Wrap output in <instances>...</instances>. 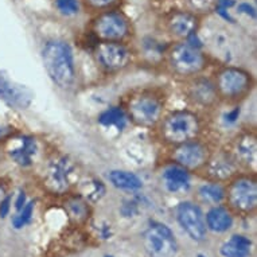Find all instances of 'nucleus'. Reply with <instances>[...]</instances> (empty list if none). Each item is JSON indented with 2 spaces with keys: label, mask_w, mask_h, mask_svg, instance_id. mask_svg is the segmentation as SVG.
<instances>
[{
  "label": "nucleus",
  "mask_w": 257,
  "mask_h": 257,
  "mask_svg": "<svg viewBox=\"0 0 257 257\" xmlns=\"http://www.w3.org/2000/svg\"><path fill=\"white\" fill-rule=\"evenodd\" d=\"M253 241L250 237L236 233L219 246L221 257H252Z\"/></svg>",
  "instance_id": "22"
},
{
  "label": "nucleus",
  "mask_w": 257,
  "mask_h": 257,
  "mask_svg": "<svg viewBox=\"0 0 257 257\" xmlns=\"http://www.w3.org/2000/svg\"><path fill=\"white\" fill-rule=\"evenodd\" d=\"M197 257H206V256H205V254H202V253H198V254H197Z\"/></svg>",
  "instance_id": "40"
},
{
  "label": "nucleus",
  "mask_w": 257,
  "mask_h": 257,
  "mask_svg": "<svg viewBox=\"0 0 257 257\" xmlns=\"http://www.w3.org/2000/svg\"><path fill=\"white\" fill-rule=\"evenodd\" d=\"M170 93L162 85H144L124 93L120 105L125 110L128 121L136 128L155 130L167 112Z\"/></svg>",
  "instance_id": "1"
},
{
  "label": "nucleus",
  "mask_w": 257,
  "mask_h": 257,
  "mask_svg": "<svg viewBox=\"0 0 257 257\" xmlns=\"http://www.w3.org/2000/svg\"><path fill=\"white\" fill-rule=\"evenodd\" d=\"M217 3L218 0H183V9L205 19L215 13Z\"/></svg>",
  "instance_id": "26"
},
{
  "label": "nucleus",
  "mask_w": 257,
  "mask_h": 257,
  "mask_svg": "<svg viewBox=\"0 0 257 257\" xmlns=\"http://www.w3.org/2000/svg\"><path fill=\"white\" fill-rule=\"evenodd\" d=\"M205 222H206L207 230L217 233V234H222L233 228L234 214L229 210V207L225 203L214 205L209 207V210L206 211Z\"/></svg>",
  "instance_id": "21"
},
{
  "label": "nucleus",
  "mask_w": 257,
  "mask_h": 257,
  "mask_svg": "<svg viewBox=\"0 0 257 257\" xmlns=\"http://www.w3.org/2000/svg\"><path fill=\"white\" fill-rule=\"evenodd\" d=\"M240 171V167L236 165V162L232 159V156L229 155L226 150L222 146H217L198 177L201 179L226 183Z\"/></svg>",
  "instance_id": "17"
},
{
  "label": "nucleus",
  "mask_w": 257,
  "mask_h": 257,
  "mask_svg": "<svg viewBox=\"0 0 257 257\" xmlns=\"http://www.w3.org/2000/svg\"><path fill=\"white\" fill-rule=\"evenodd\" d=\"M86 30L94 42L134 43L136 38L135 23L122 9H112L90 15Z\"/></svg>",
  "instance_id": "7"
},
{
  "label": "nucleus",
  "mask_w": 257,
  "mask_h": 257,
  "mask_svg": "<svg viewBox=\"0 0 257 257\" xmlns=\"http://www.w3.org/2000/svg\"><path fill=\"white\" fill-rule=\"evenodd\" d=\"M108 181L114 189L136 193L143 189V179L128 170H112L108 173Z\"/></svg>",
  "instance_id": "24"
},
{
  "label": "nucleus",
  "mask_w": 257,
  "mask_h": 257,
  "mask_svg": "<svg viewBox=\"0 0 257 257\" xmlns=\"http://www.w3.org/2000/svg\"><path fill=\"white\" fill-rule=\"evenodd\" d=\"M150 3H156V5H160V3H165L166 0H148Z\"/></svg>",
  "instance_id": "38"
},
{
  "label": "nucleus",
  "mask_w": 257,
  "mask_h": 257,
  "mask_svg": "<svg viewBox=\"0 0 257 257\" xmlns=\"http://www.w3.org/2000/svg\"><path fill=\"white\" fill-rule=\"evenodd\" d=\"M11 205H13V197L11 194H7L0 201V218H6L10 214Z\"/></svg>",
  "instance_id": "34"
},
{
  "label": "nucleus",
  "mask_w": 257,
  "mask_h": 257,
  "mask_svg": "<svg viewBox=\"0 0 257 257\" xmlns=\"http://www.w3.org/2000/svg\"><path fill=\"white\" fill-rule=\"evenodd\" d=\"M62 198L63 209L66 211V215L73 226H82L88 222L92 215V206L84 195L77 191H73Z\"/></svg>",
  "instance_id": "20"
},
{
  "label": "nucleus",
  "mask_w": 257,
  "mask_h": 257,
  "mask_svg": "<svg viewBox=\"0 0 257 257\" xmlns=\"http://www.w3.org/2000/svg\"><path fill=\"white\" fill-rule=\"evenodd\" d=\"M195 198L198 203L214 206L225 202V183L202 179V183L195 189Z\"/></svg>",
  "instance_id": "23"
},
{
  "label": "nucleus",
  "mask_w": 257,
  "mask_h": 257,
  "mask_svg": "<svg viewBox=\"0 0 257 257\" xmlns=\"http://www.w3.org/2000/svg\"><path fill=\"white\" fill-rule=\"evenodd\" d=\"M191 175L193 174H190L181 166L166 160L160 170V182L170 194H185L193 187Z\"/></svg>",
  "instance_id": "19"
},
{
  "label": "nucleus",
  "mask_w": 257,
  "mask_h": 257,
  "mask_svg": "<svg viewBox=\"0 0 257 257\" xmlns=\"http://www.w3.org/2000/svg\"><path fill=\"white\" fill-rule=\"evenodd\" d=\"M2 159H3V146L0 144V162H2Z\"/></svg>",
  "instance_id": "39"
},
{
  "label": "nucleus",
  "mask_w": 257,
  "mask_h": 257,
  "mask_svg": "<svg viewBox=\"0 0 257 257\" xmlns=\"http://www.w3.org/2000/svg\"><path fill=\"white\" fill-rule=\"evenodd\" d=\"M124 2L125 0H81L84 11L90 15L112 9H121Z\"/></svg>",
  "instance_id": "27"
},
{
  "label": "nucleus",
  "mask_w": 257,
  "mask_h": 257,
  "mask_svg": "<svg viewBox=\"0 0 257 257\" xmlns=\"http://www.w3.org/2000/svg\"><path fill=\"white\" fill-rule=\"evenodd\" d=\"M139 206L140 201L138 197H135L134 199H128V201H124L120 207V213L124 218H131V217H135V215L139 214Z\"/></svg>",
  "instance_id": "31"
},
{
  "label": "nucleus",
  "mask_w": 257,
  "mask_h": 257,
  "mask_svg": "<svg viewBox=\"0 0 257 257\" xmlns=\"http://www.w3.org/2000/svg\"><path fill=\"white\" fill-rule=\"evenodd\" d=\"M97 122L105 128H116L117 131H122L130 121L126 117L125 110L118 104V105H112L102 110L101 113L98 114Z\"/></svg>",
  "instance_id": "25"
},
{
  "label": "nucleus",
  "mask_w": 257,
  "mask_h": 257,
  "mask_svg": "<svg viewBox=\"0 0 257 257\" xmlns=\"http://www.w3.org/2000/svg\"><path fill=\"white\" fill-rule=\"evenodd\" d=\"M175 217L183 232L193 241L201 242L207 237L205 213L197 201H182L175 209Z\"/></svg>",
  "instance_id": "16"
},
{
  "label": "nucleus",
  "mask_w": 257,
  "mask_h": 257,
  "mask_svg": "<svg viewBox=\"0 0 257 257\" xmlns=\"http://www.w3.org/2000/svg\"><path fill=\"white\" fill-rule=\"evenodd\" d=\"M181 92L189 108L197 110L207 118L214 114L219 109V106L222 105L210 76L201 74L182 81Z\"/></svg>",
  "instance_id": "10"
},
{
  "label": "nucleus",
  "mask_w": 257,
  "mask_h": 257,
  "mask_svg": "<svg viewBox=\"0 0 257 257\" xmlns=\"http://www.w3.org/2000/svg\"><path fill=\"white\" fill-rule=\"evenodd\" d=\"M34 94L23 85L14 82L5 72L0 70V100L11 109L25 110L33 102Z\"/></svg>",
  "instance_id": "18"
},
{
  "label": "nucleus",
  "mask_w": 257,
  "mask_h": 257,
  "mask_svg": "<svg viewBox=\"0 0 257 257\" xmlns=\"http://www.w3.org/2000/svg\"><path fill=\"white\" fill-rule=\"evenodd\" d=\"M106 193V186L105 183L97 178H92L88 183V191L86 193H81V194L84 195L85 198L88 199L90 203H96L98 201H101L104 197H105Z\"/></svg>",
  "instance_id": "30"
},
{
  "label": "nucleus",
  "mask_w": 257,
  "mask_h": 257,
  "mask_svg": "<svg viewBox=\"0 0 257 257\" xmlns=\"http://www.w3.org/2000/svg\"><path fill=\"white\" fill-rule=\"evenodd\" d=\"M215 147L217 144L206 139V136H203V138L189 140L186 143L167 148L165 160L173 162L175 165L187 170L190 174H194L198 177L199 173L206 166L207 160L210 159Z\"/></svg>",
  "instance_id": "11"
},
{
  "label": "nucleus",
  "mask_w": 257,
  "mask_h": 257,
  "mask_svg": "<svg viewBox=\"0 0 257 257\" xmlns=\"http://www.w3.org/2000/svg\"><path fill=\"white\" fill-rule=\"evenodd\" d=\"M210 77L222 105H241L256 88L253 73L237 65H215Z\"/></svg>",
  "instance_id": "6"
},
{
  "label": "nucleus",
  "mask_w": 257,
  "mask_h": 257,
  "mask_svg": "<svg viewBox=\"0 0 257 257\" xmlns=\"http://www.w3.org/2000/svg\"><path fill=\"white\" fill-rule=\"evenodd\" d=\"M225 205L234 215L252 217L257 210V173L240 171L225 183Z\"/></svg>",
  "instance_id": "9"
},
{
  "label": "nucleus",
  "mask_w": 257,
  "mask_h": 257,
  "mask_svg": "<svg viewBox=\"0 0 257 257\" xmlns=\"http://www.w3.org/2000/svg\"><path fill=\"white\" fill-rule=\"evenodd\" d=\"M159 25L162 31L169 37L170 42H181L189 41L199 34L203 18L186 9H174L160 17Z\"/></svg>",
  "instance_id": "12"
},
{
  "label": "nucleus",
  "mask_w": 257,
  "mask_h": 257,
  "mask_svg": "<svg viewBox=\"0 0 257 257\" xmlns=\"http://www.w3.org/2000/svg\"><path fill=\"white\" fill-rule=\"evenodd\" d=\"M53 6L61 17L68 19L78 17L84 11L81 0H53Z\"/></svg>",
  "instance_id": "28"
},
{
  "label": "nucleus",
  "mask_w": 257,
  "mask_h": 257,
  "mask_svg": "<svg viewBox=\"0 0 257 257\" xmlns=\"http://www.w3.org/2000/svg\"><path fill=\"white\" fill-rule=\"evenodd\" d=\"M81 170L76 160L61 152H51L45 160L38 183L43 191L54 197H65L76 191Z\"/></svg>",
  "instance_id": "5"
},
{
  "label": "nucleus",
  "mask_w": 257,
  "mask_h": 257,
  "mask_svg": "<svg viewBox=\"0 0 257 257\" xmlns=\"http://www.w3.org/2000/svg\"><path fill=\"white\" fill-rule=\"evenodd\" d=\"M105 257H113V256H109V254H106V256Z\"/></svg>",
  "instance_id": "41"
},
{
  "label": "nucleus",
  "mask_w": 257,
  "mask_h": 257,
  "mask_svg": "<svg viewBox=\"0 0 257 257\" xmlns=\"http://www.w3.org/2000/svg\"><path fill=\"white\" fill-rule=\"evenodd\" d=\"M90 55L102 74L117 76L135 65L138 50L134 43L96 41L90 49Z\"/></svg>",
  "instance_id": "8"
},
{
  "label": "nucleus",
  "mask_w": 257,
  "mask_h": 257,
  "mask_svg": "<svg viewBox=\"0 0 257 257\" xmlns=\"http://www.w3.org/2000/svg\"><path fill=\"white\" fill-rule=\"evenodd\" d=\"M100 236H101V238H104V240H108V238L112 237L110 225H108V223H102L101 228H100Z\"/></svg>",
  "instance_id": "36"
},
{
  "label": "nucleus",
  "mask_w": 257,
  "mask_h": 257,
  "mask_svg": "<svg viewBox=\"0 0 257 257\" xmlns=\"http://www.w3.org/2000/svg\"><path fill=\"white\" fill-rule=\"evenodd\" d=\"M215 59L193 41L169 42L163 51L162 65L165 72L178 82L195 76L205 74L210 66H215Z\"/></svg>",
  "instance_id": "3"
},
{
  "label": "nucleus",
  "mask_w": 257,
  "mask_h": 257,
  "mask_svg": "<svg viewBox=\"0 0 257 257\" xmlns=\"http://www.w3.org/2000/svg\"><path fill=\"white\" fill-rule=\"evenodd\" d=\"M34 209H35V201H27L26 205L22 207L21 210L17 211V214L14 215L11 222L15 229H22L25 228L26 225H29L33 219L34 215Z\"/></svg>",
  "instance_id": "29"
},
{
  "label": "nucleus",
  "mask_w": 257,
  "mask_h": 257,
  "mask_svg": "<svg viewBox=\"0 0 257 257\" xmlns=\"http://www.w3.org/2000/svg\"><path fill=\"white\" fill-rule=\"evenodd\" d=\"M241 171L256 173L257 166V131L252 126L241 128L240 131L222 146Z\"/></svg>",
  "instance_id": "13"
},
{
  "label": "nucleus",
  "mask_w": 257,
  "mask_h": 257,
  "mask_svg": "<svg viewBox=\"0 0 257 257\" xmlns=\"http://www.w3.org/2000/svg\"><path fill=\"white\" fill-rule=\"evenodd\" d=\"M236 7V11L238 15H244L248 19H256V7L252 5V3H249V2H240V3H237L234 5Z\"/></svg>",
  "instance_id": "32"
},
{
  "label": "nucleus",
  "mask_w": 257,
  "mask_h": 257,
  "mask_svg": "<svg viewBox=\"0 0 257 257\" xmlns=\"http://www.w3.org/2000/svg\"><path fill=\"white\" fill-rule=\"evenodd\" d=\"M148 257H177L179 246L175 234L163 222L151 219L142 236Z\"/></svg>",
  "instance_id": "14"
},
{
  "label": "nucleus",
  "mask_w": 257,
  "mask_h": 257,
  "mask_svg": "<svg viewBox=\"0 0 257 257\" xmlns=\"http://www.w3.org/2000/svg\"><path fill=\"white\" fill-rule=\"evenodd\" d=\"M209 118L191 108L167 110L155 126L154 136L166 148L206 136Z\"/></svg>",
  "instance_id": "2"
},
{
  "label": "nucleus",
  "mask_w": 257,
  "mask_h": 257,
  "mask_svg": "<svg viewBox=\"0 0 257 257\" xmlns=\"http://www.w3.org/2000/svg\"><path fill=\"white\" fill-rule=\"evenodd\" d=\"M41 55L53 85L62 92L73 90L77 84V68L72 45L63 38L47 39L43 43Z\"/></svg>",
  "instance_id": "4"
},
{
  "label": "nucleus",
  "mask_w": 257,
  "mask_h": 257,
  "mask_svg": "<svg viewBox=\"0 0 257 257\" xmlns=\"http://www.w3.org/2000/svg\"><path fill=\"white\" fill-rule=\"evenodd\" d=\"M9 194V189H7V185L3 179H0V201L5 198L6 195Z\"/></svg>",
  "instance_id": "37"
},
{
  "label": "nucleus",
  "mask_w": 257,
  "mask_h": 257,
  "mask_svg": "<svg viewBox=\"0 0 257 257\" xmlns=\"http://www.w3.org/2000/svg\"><path fill=\"white\" fill-rule=\"evenodd\" d=\"M26 202H27V194H26L25 190H21V191L18 193L15 202H14V205H15V210L17 211L21 210L22 207L26 205Z\"/></svg>",
  "instance_id": "35"
},
{
  "label": "nucleus",
  "mask_w": 257,
  "mask_h": 257,
  "mask_svg": "<svg viewBox=\"0 0 257 257\" xmlns=\"http://www.w3.org/2000/svg\"><path fill=\"white\" fill-rule=\"evenodd\" d=\"M3 152L9 155L15 165L27 170L34 167L41 154V143L37 136L18 132L3 143Z\"/></svg>",
  "instance_id": "15"
},
{
  "label": "nucleus",
  "mask_w": 257,
  "mask_h": 257,
  "mask_svg": "<svg viewBox=\"0 0 257 257\" xmlns=\"http://www.w3.org/2000/svg\"><path fill=\"white\" fill-rule=\"evenodd\" d=\"M18 132H19V130H17L15 126L10 125V124H0V144L7 142L11 136H14Z\"/></svg>",
  "instance_id": "33"
}]
</instances>
